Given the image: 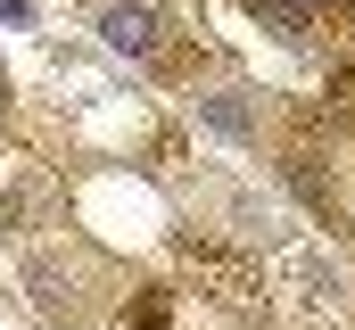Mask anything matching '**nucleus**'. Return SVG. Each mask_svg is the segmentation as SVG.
I'll return each mask as SVG.
<instances>
[{"label":"nucleus","instance_id":"nucleus-5","mask_svg":"<svg viewBox=\"0 0 355 330\" xmlns=\"http://www.w3.org/2000/svg\"><path fill=\"white\" fill-rule=\"evenodd\" d=\"M124 330H174V297L166 289H141V306L124 314Z\"/></svg>","mask_w":355,"mask_h":330},{"label":"nucleus","instance_id":"nucleus-2","mask_svg":"<svg viewBox=\"0 0 355 330\" xmlns=\"http://www.w3.org/2000/svg\"><path fill=\"white\" fill-rule=\"evenodd\" d=\"M99 33H107L116 58H157V50H166V17H157L149 0H116V8L99 17Z\"/></svg>","mask_w":355,"mask_h":330},{"label":"nucleus","instance_id":"nucleus-4","mask_svg":"<svg viewBox=\"0 0 355 330\" xmlns=\"http://www.w3.org/2000/svg\"><path fill=\"white\" fill-rule=\"evenodd\" d=\"M198 116H207V124H215L223 141H248V107H240L232 91H215V99H198Z\"/></svg>","mask_w":355,"mask_h":330},{"label":"nucleus","instance_id":"nucleus-1","mask_svg":"<svg viewBox=\"0 0 355 330\" xmlns=\"http://www.w3.org/2000/svg\"><path fill=\"white\" fill-rule=\"evenodd\" d=\"M182 264L198 272L207 297H223L232 314H265V264L232 256V248H207V240H182Z\"/></svg>","mask_w":355,"mask_h":330},{"label":"nucleus","instance_id":"nucleus-3","mask_svg":"<svg viewBox=\"0 0 355 330\" xmlns=\"http://www.w3.org/2000/svg\"><path fill=\"white\" fill-rule=\"evenodd\" d=\"M248 8L265 17V25L281 33V42H306V25H314L322 8H339V0H248Z\"/></svg>","mask_w":355,"mask_h":330},{"label":"nucleus","instance_id":"nucleus-6","mask_svg":"<svg viewBox=\"0 0 355 330\" xmlns=\"http://www.w3.org/2000/svg\"><path fill=\"white\" fill-rule=\"evenodd\" d=\"M0 17H8V25H25V0H0Z\"/></svg>","mask_w":355,"mask_h":330}]
</instances>
